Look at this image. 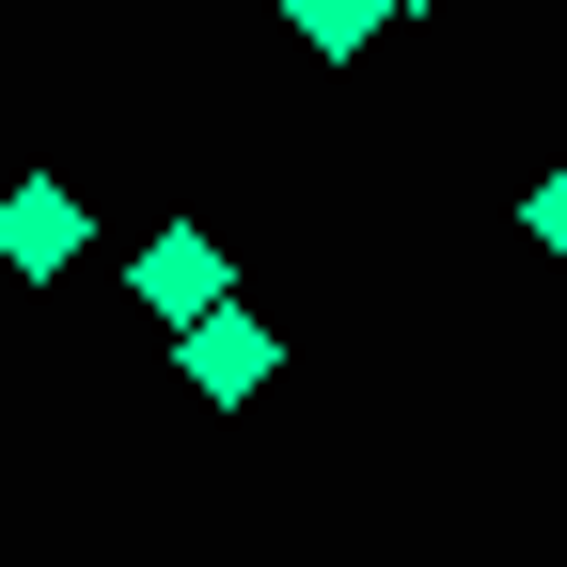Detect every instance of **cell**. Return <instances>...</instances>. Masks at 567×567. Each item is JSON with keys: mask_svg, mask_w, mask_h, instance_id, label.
<instances>
[{"mask_svg": "<svg viewBox=\"0 0 567 567\" xmlns=\"http://www.w3.org/2000/svg\"><path fill=\"white\" fill-rule=\"evenodd\" d=\"M174 363H189V394H268V316H237V300H205V316H174Z\"/></svg>", "mask_w": 567, "mask_h": 567, "instance_id": "cell-1", "label": "cell"}, {"mask_svg": "<svg viewBox=\"0 0 567 567\" xmlns=\"http://www.w3.org/2000/svg\"><path fill=\"white\" fill-rule=\"evenodd\" d=\"M63 252H80V189H17V205H0V268H63Z\"/></svg>", "mask_w": 567, "mask_h": 567, "instance_id": "cell-2", "label": "cell"}, {"mask_svg": "<svg viewBox=\"0 0 567 567\" xmlns=\"http://www.w3.org/2000/svg\"><path fill=\"white\" fill-rule=\"evenodd\" d=\"M142 300H158V316H205V300H221V252H205V237L174 221L158 252H142Z\"/></svg>", "mask_w": 567, "mask_h": 567, "instance_id": "cell-3", "label": "cell"}, {"mask_svg": "<svg viewBox=\"0 0 567 567\" xmlns=\"http://www.w3.org/2000/svg\"><path fill=\"white\" fill-rule=\"evenodd\" d=\"M300 32H316V48H363V32H379V0H300Z\"/></svg>", "mask_w": 567, "mask_h": 567, "instance_id": "cell-4", "label": "cell"}, {"mask_svg": "<svg viewBox=\"0 0 567 567\" xmlns=\"http://www.w3.org/2000/svg\"><path fill=\"white\" fill-rule=\"evenodd\" d=\"M536 252H567V174H536Z\"/></svg>", "mask_w": 567, "mask_h": 567, "instance_id": "cell-5", "label": "cell"}]
</instances>
